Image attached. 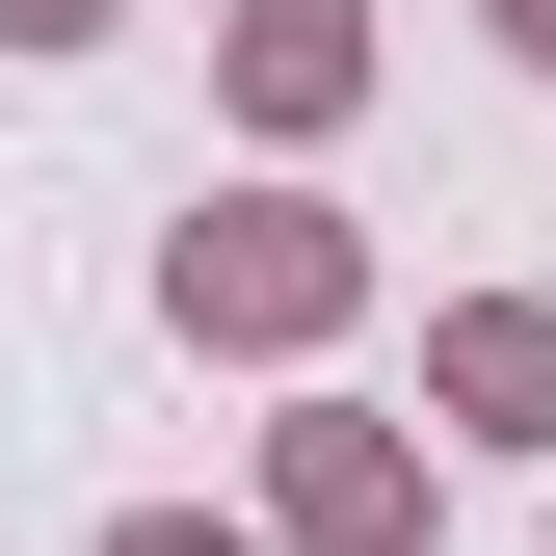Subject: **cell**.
<instances>
[{"label":"cell","mask_w":556,"mask_h":556,"mask_svg":"<svg viewBox=\"0 0 556 556\" xmlns=\"http://www.w3.org/2000/svg\"><path fill=\"white\" fill-rule=\"evenodd\" d=\"M160 318L213 344V371H318V344L371 318V239H344L318 186H213V213L160 239Z\"/></svg>","instance_id":"obj_1"},{"label":"cell","mask_w":556,"mask_h":556,"mask_svg":"<svg viewBox=\"0 0 556 556\" xmlns=\"http://www.w3.org/2000/svg\"><path fill=\"white\" fill-rule=\"evenodd\" d=\"M425 425H371V397H292V425H265V530L292 556H425Z\"/></svg>","instance_id":"obj_2"},{"label":"cell","mask_w":556,"mask_h":556,"mask_svg":"<svg viewBox=\"0 0 556 556\" xmlns=\"http://www.w3.org/2000/svg\"><path fill=\"white\" fill-rule=\"evenodd\" d=\"M213 80H239L265 160H318V132L371 106V0H239V27H213Z\"/></svg>","instance_id":"obj_3"},{"label":"cell","mask_w":556,"mask_h":556,"mask_svg":"<svg viewBox=\"0 0 556 556\" xmlns=\"http://www.w3.org/2000/svg\"><path fill=\"white\" fill-rule=\"evenodd\" d=\"M425 425L451 451H556V292H451L425 318Z\"/></svg>","instance_id":"obj_4"},{"label":"cell","mask_w":556,"mask_h":556,"mask_svg":"<svg viewBox=\"0 0 556 556\" xmlns=\"http://www.w3.org/2000/svg\"><path fill=\"white\" fill-rule=\"evenodd\" d=\"M106 556H292V530H213V504H132Z\"/></svg>","instance_id":"obj_5"},{"label":"cell","mask_w":556,"mask_h":556,"mask_svg":"<svg viewBox=\"0 0 556 556\" xmlns=\"http://www.w3.org/2000/svg\"><path fill=\"white\" fill-rule=\"evenodd\" d=\"M132 27V0H0V53H106Z\"/></svg>","instance_id":"obj_6"},{"label":"cell","mask_w":556,"mask_h":556,"mask_svg":"<svg viewBox=\"0 0 556 556\" xmlns=\"http://www.w3.org/2000/svg\"><path fill=\"white\" fill-rule=\"evenodd\" d=\"M477 27H504V53H530V80H556V0H477Z\"/></svg>","instance_id":"obj_7"}]
</instances>
